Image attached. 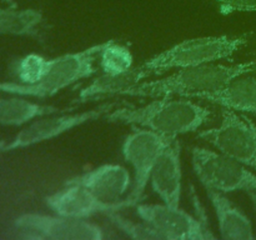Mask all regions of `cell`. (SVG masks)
I'll list each match as a JSON object with an SVG mask.
<instances>
[{"mask_svg":"<svg viewBox=\"0 0 256 240\" xmlns=\"http://www.w3.org/2000/svg\"><path fill=\"white\" fill-rule=\"evenodd\" d=\"M210 118L212 110L192 102L189 98L160 96L142 106L120 105L106 114L105 119L178 138L199 130Z\"/></svg>","mask_w":256,"mask_h":240,"instance_id":"6da1fadb","label":"cell"},{"mask_svg":"<svg viewBox=\"0 0 256 240\" xmlns=\"http://www.w3.org/2000/svg\"><path fill=\"white\" fill-rule=\"evenodd\" d=\"M256 72V62L234 65L204 64L182 68L172 74L152 82H142L134 85L122 96L160 98L182 96L195 99L198 95L222 89L232 79Z\"/></svg>","mask_w":256,"mask_h":240,"instance_id":"7a4b0ae2","label":"cell"},{"mask_svg":"<svg viewBox=\"0 0 256 240\" xmlns=\"http://www.w3.org/2000/svg\"><path fill=\"white\" fill-rule=\"evenodd\" d=\"M249 42V34L230 36H199L182 40L174 46L154 55L140 64L148 76L172 69L210 64L230 59Z\"/></svg>","mask_w":256,"mask_h":240,"instance_id":"3957f363","label":"cell"},{"mask_svg":"<svg viewBox=\"0 0 256 240\" xmlns=\"http://www.w3.org/2000/svg\"><path fill=\"white\" fill-rule=\"evenodd\" d=\"M106 44L108 40L80 52H69L49 59L46 72L39 82L34 85H25L22 82H0V92L36 99L54 96L75 82L92 76L96 72L94 66L95 59L99 58L100 52Z\"/></svg>","mask_w":256,"mask_h":240,"instance_id":"277c9868","label":"cell"},{"mask_svg":"<svg viewBox=\"0 0 256 240\" xmlns=\"http://www.w3.org/2000/svg\"><path fill=\"white\" fill-rule=\"evenodd\" d=\"M192 165L205 189H214L224 194L256 192V174L250 170L252 168L218 150L192 148Z\"/></svg>","mask_w":256,"mask_h":240,"instance_id":"5b68a950","label":"cell"},{"mask_svg":"<svg viewBox=\"0 0 256 240\" xmlns=\"http://www.w3.org/2000/svg\"><path fill=\"white\" fill-rule=\"evenodd\" d=\"M124 104H126V102H104V104L99 105L92 110H86V112H60L36 118V119L25 124V126L9 142H5L2 150H4V152H14V150L32 146V145L55 139V138L72 130L74 128L82 126L86 122H95V120L105 118L112 109Z\"/></svg>","mask_w":256,"mask_h":240,"instance_id":"8992f818","label":"cell"},{"mask_svg":"<svg viewBox=\"0 0 256 240\" xmlns=\"http://www.w3.org/2000/svg\"><path fill=\"white\" fill-rule=\"evenodd\" d=\"M198 136L212 144L218 152L256 170V135L249 118L240 116L235 110L224 108L222 122L216 128L200 132Z\"/></svg>","mask_w":256,"mask_h":240,"instance_id":"52a82bcc","label":"cell"},{"mask_svg":"<svg viewBox=\"0 0 256 240\" xmlns=\"http://www.w3.org/2000/svg\"><path fill=\"white\" fill-rule=\"evenodd\" d=\"M176 138L166 136L144 128H138L125 138L122 155L134 169V186L128 196L140 202L150 182V175L162 152Z\"/></svg>","mask_w":256,"mask_h":240,"instance_id":"ba28073f","label":"cell"},{"mask_svg":"<svg viewBox=\"0 0 256 240\" xmlns=\"http://www.w3.org/2000/svg\"><path fill=\"white\" fill-rule=\"evenodd\" d=\"M18 232L26 238L52 240H100L104 229L88 219L28 212L14 220Z\"/></svg>","mask_w":256,"mask_h":240,"instance_id":"9c48e42d","label":"cell"},{"mask_svg":"<svg viewBox=\"0 0 256 240\" xmlns=\"http://www.w3.org/2000/svg\"><path fill=\"white\" fill-rule=\"evenodd\" d=\"M138 216L152 225L169 240H208L216 239L206 222L184 212L179 206L166 204L136 205Z\"/></svg>","mask_w":256,"mask_h":240,"instance_id":"30bf717a","label":"cell"},{"mask_svg":"<svg viewBox=\"0 0 256 240\" xmlns=\"http://www.w3.org/2000/svg\"><path fill=\"white\" fill-rule=\"evenodd\" d=\"M45 204L54 214L74 219H89L96 214L106 215L125 208L135 206L136 202L129 196L119 202H104L82 185L65 182L62 189L45 198Z\"/></svg>","mask_w":256,"mask_h":240,"instance_id":"8fae6325","label":"cell"},{"mask_svg":"<svg viewBox=\"0 0 256 240\" xmlns=\"http://www.w3.org/2000/svg\"><path fill=\"white\" fill-rule=\"evenodd\" d=\"M182 144L176 139L162 152L152 175L150 185L162 202L179 206L182 199Z\"/></svg>","mask_w":256,"mask_h":240,"instance_id":"7c38bea8","label":"cell"},{"mask_svg":"<svg viewBox=\"0 0 256 240\" xmlns=\"http://www.w3.org/2000/svg\"><path fill=\"white\" fill-rule=\"evenodd\" d=\"M132 176L119 164H105L72 178L66 184H78L86 188L95 196L104 202H119L129 190Z\"/></svg>","mask_w":256,"mask_h":240,"instance_id":"4fadbf2b","label":"cell"},{"mask_svg":"<svg viewBox=\"0 0 256 240\" xmlns=\"http://www.w3.org/2000/svg\"><path fill=\"white\" fill-rule=\"evenodd\" d=\"M205 190L216 215L220 238L226 240L255 239L250 219L229 198L225 196L224 192L214 189Z\"/></svg>","mask_w":256,"mask_h":240,"instance_id":"5bb4252c","label":"cell"},{"mask_svg":"<svg viewBox=\"0 0 256 240\" xmlns=\"http://www.w3.org/2000/svg\"><path fill=\"white\" fill-rule=\"evenodd\" d=\"M246 75L235 78L222 89L200 94L195 99L206 100L235 112L256 114V78Z\"/></svg>","mask_w":256,"mask_h":240,"instance_id":"9a60e30c","label":"cell"},{"mask_svg":"<svg viewBox=\"0 0 256 240\" xmlns=\"http://www.w3.org/2000/svg\"><path fill=\"white\" fill-rule=\"evenodd\" d=\"M148 74L142 69V66L132 68L130 70L120 74H102L92 80L88 86L80 90L79 96L75 100L76 104L89 102L92 99L112 96V95H122L124 92L134 85L144 82Z\"/></svg>","mask_w":256,"mask_h":240,"instance_id":"2e32d148","label":"cell"},{"mask_svg":"<svg viewBox=\"0 0 256 240\" xmlns=\"http://www.w3.org/2000/svg\"><path fill=\"white\" fill-rule=\"evenodd\" d=\"M68 112L62 108L28 100L25 96L14 95L12 98L0 99V125L22 126L36 118L54 112Z\"/></svg>","mask_w":256,"mask_h":240,"instance_id":"e0dca14e","label":"cell"},{"mask_svg":"<svg viewBox=\"0 0 256 240\" xmlns=\"http://www.w3.org/2000/svg\"><path fill=\"white\" fill-rule=\"evenodd\" d=\"M42 20L39 10L0 8V35L39 38Z\"/></svg>","mask_w":256,"mask_h":240,"instance_id":"ac0fdd59","label":"cell"},{"mask_svg":"<svg viewBox=\"0 0 256 240\" xmlns=\"http://www.w3.org/2000/svg\"><path fill=\"white\" fill-rule=\"evenodd\" d=\"M134 64V56L128 46L118 44L115 40H108V44L99 54V66L105 74H120L130 70Z\"/></svg>","mask_w":256,"mask_h":240,"instance_id":"d6986e66","label":"cell"},{"mask_svg":"<svg viewBox=\"0 0 256 240\" xmlns=\"http://www.w3.org/2000/svg\"><path fill=\"white\" fill-rule=\"evenodd\" d=\"M106 216L115 228H118L120 232L126 234L128 236L140 240H165L164 236L155 228L145 222L144 220L134 222V220L126 219L118 212H109V214H106Z\"/></svg>","mask_w":256,"mask_h":240,"instance_id":"ffe728a7","label":"cell"},{"mask_svg":"<svg viewBox=\"0 0 256 240\" xmlns=\"http://www.w3.org/2000/svg\"><path fill=\"white\" fill-rule=\"evenodd\" d=\"M49 66V59L39 54H28L19 60L16 66V75L19 82L25 85H34L44 78Z\"/></svg>","mask_w":256,"mask_h":240,"instance_id":"44dd1931","label":"cell"},{"mask_svg":"<svg viewBox=\"0 0 256 240\" xmlns=\"http://www.w3.org/2000/svg\"><path fill=\"white\" fill-rule=\"evenodd\" d=\"M222 5V8L229 12H245V10H256V0H215Z\"/></svg>","mask_w":256,"mask_h":240,"instance_id":"7402d4cb","label":"cell"},{"mask_svg":"<svg viewBox=\"0 0 256 240\" xmlns=\"http://www.w3.org/2000/svg\"><path fill=\"white\" fill-rule=\"evenodd\" d=\"M248 194H249V195H250V198H252V202H254V205H255V209H256V192H248Z\"/></svg>","mask_w":256,"mask_h":240,"instance_id":"603a6c76","label":"cell"},{"mask_svg":"<svg viewBox=\"0 0 256 240\" xmlns=\"http://www.w3.org/2000/svg\"><path fill=\"white\" fill-rule=\"evenodd\" d=\"M4 144H5L4 142H0V154H2V152H4V150H2V148H4Z\"/></svg>","mask_w":256,"mask_h":240,"instance_id":"cb8c5ba5","label":"cell"},{"mask_svg":"<svg viewBox=\"0 0 256 240\" xmlns=\"http://www.w3.org/2000/svg\"><path fill=\"white\" fill-rule=\"evenodd\" d=\"M252 128H254V132H255V135H256V124H254V122H252Z\"/></svg>","mask_w":256,"mask_h":240,"instance_id":"d4e9b609","label":"cell"}]
</instances>
